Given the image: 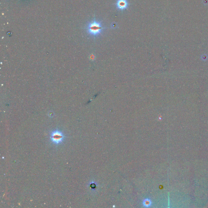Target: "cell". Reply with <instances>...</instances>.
<instances>
[{
	"label": "cell",
	"instance_id": "277c9868",
	"mask_svg": "<svg viewBox=\"0 0 208 208\" xmlns=\"http://www.w3.org/2000/svg\"><path fill=\"white\" fill-rule=\"evenodd\" d=\"M143 205L146 207H149L151 205V201L150 200L147 199L143 202Z\"/></svg>",
	"mask_w": 208,
	"mask_h": 208
},
{
	"label": "cell",
	"instance_id": "3957f363",
	"mask_svg": "<svg viewBox=\"0 0 208 208\" xmlns=\"http://www.w3.org/2000/svg\"><path fill=\"white\" fill-rule=\"evenodd\" d=\"M129 5V3L128 0H117L116 3L117 9L122 11L127 9Z\"/></svg>",
	"mask_w": 208,
	"mask_h": 208
},
{
	"label": "cell",
	"instance_id": "7a4b0ae2",
	"mask_svg": "<svg viewBox=\"0 0 208 208\" xmlns=\"http://www.w3.org/2000/svg\"><path fill=\"white\" fill-rule=\"evenodd\" d=\"M50 137L52 143L55 144L59 145L63 142L65 138V136L61 131L55 130L51 133Z\"/></svg>",
	"mask_w": 208,
	"mask_h": 208
},
{
	"label": "cell",
	"instance_id": "6da1fadb",
	"mask_svg": "<svg viewBox=\"0 0 208 208\" xmlns=\"http://www.w3.org/2000/svg\"><path fill=\"white\" fill-rule=\"evenodd\" d=\"M107 28V27H102V22L96 20L94 17V20L88 24L86 29L88 34L92 36L96 37L101 34L104 29Z\"/></svg>",
	"mask_w": 208,
	"mask_h": 208
}]
</instances>
